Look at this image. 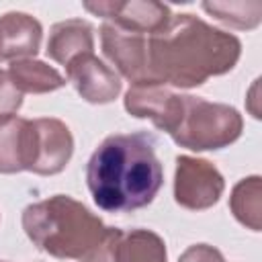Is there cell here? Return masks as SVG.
<instances>
[{
	"label": "cell",
	"mask_w": 262,
	"mask_h": 262,
	"mask_svg": "<svg viewBox=\"0 0 262 262\" xmlns=\"http://www.w3.org/2000/svg\"><path fill=\"white\" fill-rule=\"evenodd\" d=\"M94 203L111 213L147 207L164 182L156 139L147 131L115 133L102 139L86 166Z\"/></svg>",
	"instance_id": "2"
},
{
	"label": "cell",
	"mask_w": 262,
	"mask_h": 262,
	"mask_svg": "<svg viewBox=\"0 0 262 262\" xmlns=\"http://www.w3.org/2000/svg\"><path fill=\"white\" fill-rule=\"evenodd\" d=\"M244 129L242 115L223 102L180 94L168 135L186 149H221L233 143Z\"/></svg>",
	"instance_id": "4"
},
{
	"label": "cell",
	"mask_w": 262,
	"mask_h": 262,
	"mask_svg": "<svg viewBox=\"0 0 262 262\" xmlns=\"http://www.w3.org/2000/svg\"><path fill=\"white\" fill-rule=\"evenodd\" d=\"M74 154V137L68 125L53 117L27 119L23 133V170L53 176L59 174Z\"/></svg>",
	"instance_id": "5"
},
{
	"label": "cell",
	"mask_w": 262,
	"mask_h": 262,
	"mask_svg": "<svg viewBox=\"0 0 262 262\" xmlns=\"http://www.w3.org/2000/svg\"><path fill=\"white\" fill-rule=\"evenodd\" d=\"M41 23L27 12H6L0 16V61L33 57L41 47Z\"/></svg>",
	"instance_id": "11"
},
{
	"label": "cell",
	"mask_w": 262,
	"mask_h": 262,
	"mask_svg": "<svg viewBox=\"0 0 262 262\" xmlns=\"http://www.w3.org/2000/svg\"><path fill=\"white\" fill-rule=\"evenodd\" d=\"M27 119L0 117V174L23 172V133Z\"/></svg>",
	"instance_id": "16"
},
{
	"label": "cell",
	"mask_w": 262,
	"mask_h": 262,
	"mask_svg": "<svg viewBox=\"0 0 262 262\" xmlns=\"http://www.w3.org/2000/svg\"><path fill=\"white\" fill-rule=\"evenodd\" d=\"M223 262H225V260H223Z\"/></svg>",
	"instance_id": "21"
},
{
	"label": "cell",
	"mask_w": 262,
	"mask_h": 262,
	"mask_svg": "<svg viewBox=\"0 0 262 262\" xmlns=\"http://www.w3.org/2000/svg\"><path fill=\"white\" fill-rule=\"evenodd\" d=\"M66 78L72 82L76 92L92 104L113 102L121 94V78L102 59H98L94 51L72 59L66 66Z\"/></svg>",
	"instance_id": "9"
},
{
	"label": "cell",
	"mask_w": 262,
	"mask_h": 262,
	"mask_svg": "<svg viewBox=\"0 0 262 262\" xmlns=\"http://www.w3.org/2000/svg\"><path fill=\"white\" fill-rule=\"evenodd\" d=\"M84 8L96 16H102L106 23L117 25L125 31L139 35H154L170 20V8L154 0H131V2H84Z\"/></svg>",
	"instance_id": "8"
},
{
	"label": "cell",
	"mask_w": 262,
	"mask_h": 262,
	"mask_svg": "<svg viewBox=\"0 0 262 262\" xmlns=\"http://www.w3.org/2000/svg\"><path fill=\"white\" fill-rule=\"evenodd\" d=\"M8 76L12 80V84L25 94H45V92H53L57 88H61L66 84V78L51 66H47L45 61L39 59H16L10 63L8 68Z\"/></svg>",
	"instance_id": "13"
},
{
	"label": "cell",
	"mask_w": 262,
	"mask_h": 262,
	"mask_svg": "<svg viewBox=\"0 0 262 262\" xmlns=\"http://www.w3.org/2000/svg\"><path fill=\"white\" fill-rule=\"evenodd\" d=\"M0 262H2V260H0Z\"/></svg>",
	"instance_id": "22"
},
{
	"label": "cell",
	"mask_w": 262,
	"mask_h": 262,
	"mask_svg": "<svg viewBox=\"0 0 262 262\" xmlns=\"http://www.w3.org/2000/svg\"><path fill=\"white\" fill-rule=\"evenodd\" d=\"M20 221L33 246L61 260H82L106 231L88 207L68 194H53L25 207Z\"/></svg>",
	"instance_id": "3"
},
{
	"label": "cell",
	"mask_w": 262,
	"mask_h": 262,
	"mask_svg": "<svg viewBox=\"0 0 262 262\" xmlns=\"http://www.w3.org/2000/svg\"><path fill=\"white\" fill-rule=\"evenodd\" d=\"M100 43L104 55L121 76H125L133 84L156 82L149 68V45L145 35L104 23L100 27Z\"/></svg>",
	"instance_id": "7"
},
{
	"label": "cell",
	"mask_w": 262,
	"mask_h": 262,
	"mask_svg": "<svg viewBox=\"0 0 262 262\" xmlns=\"http://www.w3.org/2000/svg\"><path fill=\"white\" fill-rule=\"evenodd\" d=\"M223 254L209 246V244H194V246H188L182 256L178 258V262H223Z\"/></svg>",
	"instance_id": "20"
},
{
	"label": "cell",
	"mask_w": 262,
	"mask_h": 262,
	"mask_svg": "<svg viewBox=\"0 0 262 262\" xmlns=\"http://www.w3.org/2000/svg\"><path fill=\"white\" fill-rule=\"evenodd\" d=\"M92 49H94V29L90 27V23L82 18H68L51 27L45 51L53 61L68 66L78 55L92 53Z\"/></svg>",
	"instance_id": "12"
},
{
	"label": "cell",
	"mask_w": 262,
	"mask_h": 262,
	"mask_svg": "<svg viewBox=\"0 0 262 262\" xmlns=\"http://www.w3.org/2000/svg\"><path fill=\"white\" fill-rule=\"evenodd\" d=\"M176 92L160 82H139L131 84L125 92V108L137 119H149L160 131H168L178 104Z\"/></svg>",
	"instance_id": "10"
},
{
	"label": "cell",
	"mask_w": 262,
	"mask_h": 262,
	"mask_svg": "<svg viewBox=\"0 0 262 262\" xmlns=\"http://www.w3.org/2000/svg\"><path fill=\"white\" fill-rule=\"evenodd\" d=\"M203 8L219 23L233 29H254L260 23L262 2H203Z\"/></svg>",
	"instance_id": "17"
},
{
	"label": "cell",
	"mask_w": 262,
	"mask_h": 262,
	"mask_svg": "<svg viewBox=\"0 0 262 262\" xmlns=\"http://www.w3.org/2000/svg\"><path fill=\"white\" fill-rule=\"evenodd\" d=\"M223 188V176L211 162L190 156L176 158L174 199L180 207L190 211H205L219 201Z\"/></svg>",
	"instance_id": "6"
},
{
	"label": "cell",
	"mask_w": 262,
	"mask_h": 262,
	"mask_svg": "<svg viewBox=\"0 0 262 262\" xmlns=\"http://www.w3.org/2000/svg\"><path fill=\"white\" fill-rule=\"evenodd\" d=\"M23 104V92L12 84L8 72L0 70V117L16 115Z\"/></svg>",
	"instance_id": "19"
},
{
	"label": "cell",
	"mask_w": 262,
	"mask_h": 262,
	"mask_svg": "<svg viewBox=\"0 0 262 262\" xmlns=\"http://www.w3.org/2000/svg\"><path fill=\"white\" fill-rule=\"evenodd\" d=\"M229 207L233 217L250 227L252 231H260V217H262V184L260 176H250L239 180L229 196Z\"/></svg>",
	"instance_id": "15"
},
{
	"label": "cell",
	"mask_w": 262,
	"mask_h": 262,
	"mask_svg": "<svg viewBox=\"0 0 262 262\" xmlns=\"http://www.w3.org/2000/svg\"><path fill=\"white\" fill-rule=\"evenodd\" d=\"M147 45L154 80L176 88H194L213 76L227 74L242 55L235 35L194 14H172L158 33L147 37Z\"/></svg>",
	"instance_id": "1"
},
{
	"label": "cell",
	"mask_w": 262,
	"mask_h": 262,
	"mask_svg": "<svg viewBox=\"0 0 262 262\" xmlns=\"http://www.w3.org/2000/svg\"><path fill=\"white\" fill-rule=\"evenodd\" d=\"M123 231L117 227H106L100 242L80 260V262H117V246Z\"/></svg>",
	"instance_id": "18"
},
{
	"label": "cell",
	"mask_w": 262,
	"mask_h": 262,
	"mask_svg": "<svg viewBox=\"0 0 262 262\" xmlns=\"http://www.w3.org/2000/svg\"><path fill=\"white\" fill-rule=\"evenodd\" d=\"M166 244L151 229L123 231L117 246V262H166Z\"/></svg>",
	"instance_id": "14"
}]
</instances>
